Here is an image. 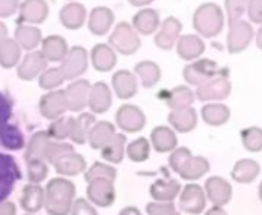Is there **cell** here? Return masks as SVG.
<instances>
[{"mask_svg": "<svg viewBox=\"0 0 262 215\" xmlns=\"http://www.w3.org/2000/svg\"><path fill=\"white\" fill-rule=\"evenodd\" d=\"M169 166L186 182H196L210 171V163L206 157L193 155L184 146L170 152Z\"/></svg>", "mask_w": 262, "mask_h": 215, "instance_id": "obj_1", "label": "cell"}, {"mask_svg": "<svg viewBox=\"0 0 262 215\" xmlns=\"http://www.w3.org/2000/svg\"><path fill=\"white\" fill-rule=\"evenodd\" d=\"M75 197V186L66 179H54L46 186L45 209L49 215L71 214Z\"/></svg>", "mask_w": 262, "mask_h": 215, "instance_id": "obj_2", "label": "cell"}, {"mask_svg": "<svg viewBox=\"0 0 262 215\" xmlns=\"http://www.w3.org/2000/svg\"><path fill=\"white\" fill-rule=\"evenodd\" d=\"M224 22H226L224 11L216 3L207 2L195 9L193 26L196 32L201 34L203 37L212 38L220 35L224 29Z\"/></svg>", "mask_w": 262, "mask_h": 215, "instance_id": "obj_3", "label": "cell"}, {"mask_svg": "<svg viewBox=\"0 0 262 215\" xmlns=\"http://www.w3.org/2000/svg\"><path fill=\"white\" fill-rule=\"evenodd\" d=\"M232 92V83L229 80L227 69H221L220 74L212 77L210 80L204 82L203 85L196 86V99L200 102H221L227 99Z\"/></svg>", "mask_w": 262, "mask_h": 215, "instance_id": "obj_4", "label": "cell"}, {"mask_svg": "<svg viewBox=\"0 0 262 215\" xmlns=\"http://www.w3.org/2000/svg\"><path fill=\"white\" fill-rule=\"evenodd\" d=\"M109 45L118 54L132 55L140 49L141 40L132 25H129L127 22H120L109 35Z\"/></svg>", "mask_w": 262, "mask_h": 215, "instance_id": "obj_5", "label": "cell"}, {"mask_svg": "<svg viewBox=\"0 0 262 215\" xmlns=\"http://www.w3.org/2000/svg\"><path fill=\"white\" fill-rule=\"evenodd\" d=\"M21 179V171L14 157L0 152V203H5Z\"/></svg>", "mask_w": 262, "mask_h": 215, "instance_id": "obj_6", "label": "cell"}, {"mask_svg": "<svg viewBox=\"0 0 262 215\" xmlns=\"http://www.w3.org/2000/svg\"><path fill=\"white\" fill-rule=\"evenodd\" d=\"M255 31L250 25V22L238 20L235 23L229 25V34H227V49L230 54H239L246 51L252 40H253Z\"/></svg>", "mask_w": 262, "mask_h": 215, "instance_id": "obj_7", "label": "cell"}, {"mask_svg": "<svg viewBox=\"0 0 262 215\" xmlns=\"http://www.w3.org/2000/svg\"><path fill=\"white\" fill-rule=\"evenodd\" d=\"M220 72H221V69L210 58H198V60H193L192 63L186 65L184 69H183L184 80L189 85H193V86L203 85L204 82L210 80L212 77H215Z\"/></svg>", "mask_w": 262, "mask_h": 215, "instance_id": "obj_8", "label": "cell"}, {"mask_svg": "<svg viewBox=\"0 0 262 215\" xmlns=\"http://www.w3.org/2000/svg\"><path fill=\"white\" fill-rule=\"evenodd\" d=\"M180 209L189 215H200L204 212L207 205V196L204 188L196 183H189L181 189L180 194Z\"/></svg>", "mask_w": 262, "mask_h": 215, "instance_id": "obj_9", "label": "cell"}, {"mask_svg": "<svg viewBox=\"0 0 262 215\" xmlns=\"http://www.w3.org/2000/svg\"><path fill=\"white\" fill-rule=\"evenodd\" d=\"M89 65V55L88 51L83 46H72L69 48V52L66 54L64 60L61 62V72L66 80H75L80 75H83Z\"/></svg>", "mask_w": 262, "mask_h": 215, "instance_id": "obj_10", "label": "cell"}, {"mask_svg": "<svg viewBox=\"0 0 262 215\" xmlns=\"http://www.w3.org/2000/svg\"><path fill=\"white\" fill-rule=\"evenodd\" d=\"M115 122L123 132L134 134V132H140L146 126V115L138 106L127 103L118 108L115 114Z\"/></svg>", "mask_w": 262, "mask_h": 215, "instance_id": "obj_11", "label": "cell"}, {"mask_svg": "<svg viewBox=\"0 0 262 215\" xmlns=\"http://www.w3.org/2000/svg\"><path fill=\"white\" fill-rule=\"evenodd\" d=\"M88 199L92 205L100 208H109L115 202V186L112 180L95 179L88 185Z\"/></svg>", "mask_w": 262, "mask_h": 215, "instance_id": "obj_12", "label": "cell"}, {"mask_svg": "<svg viewBox=\"0 0 262 215\" xmlns=\"http://www.w3.org/2000/svg\"><path fill=\"white\" fill-rule=\"evenodd\" d=\"M181 31H183L181 22L177 17L169 15L167 18H164L161 22V25L155 34V45L164 51L172 49L178 43V40L181 37Z\"/></svg>", "mask_w": 262, "mask_h": 215, "instance_id": "obj_13", "label": "cell"}, {"mask_svg": "<svg viewBox=\"0 0 262 215\" xmlns=\"http://www.w3.org/2000/svg\"><path fill=\"white\" fill-rule=\"evenodd\" d=\"M49 15L46 0H23L18 8V25H40Z\"/></svg>", "mask_w": 262, "mask_h": 215, "instance_id": "obj_14", "label": "cell"}, {"mask_svg": "<svg viewBox=\"0 0 262 215\" xmlns=\"http://www.w3.org/2000/svg\"><path fill=\"white\" fill-rule=\"evenodd\" d=\"M204 191H206L207 200L212 202L213 206H226L232 200V196H233L232 185L220 175L209 177L206 180Z\"/></svg>", "mask_w": 262, "mask_h": 215, "instance_id": "obj_15", "label": "cell"}, {"mask_svg": "<svg viewBox=\"0 0 262 215\" xmlns=\"http://www.w3.org/2000/svg\"><path fill=\"white\" fill-rule=\"evenodd\" d=\"M46 68H48V60L41 54V51H31L20 60L17 68V75L20 80L31 82L35 77H40V74Z\"/></svg>", "mask_w": 262, "mask_h": 215, "instance_id": "obj_16", "label": "cell"}, {"mask_svg": "<svg viewBox=\"0 0 262 215\" xmlns=\"http://www.w3.org/2000/svg\"><path fill=\"white\" fill-rule=\"evenodd\" d=\"M40 112L45 119L48 120H55L58 119L63 112L69 109L68 106V99H66V91L55 89L48 94H45L40 99Z\"/></svg>", "mask_w": 262, "mask_h": 215, "instance_id": "obj_17", "label": "cell"}, {"mask_svg": "<svg viewBox=\"0 0 262 215\" xmlns=\"http://www.w3.org/2000/svg\"><path fill=\"white\" fill-rule=\"evenodd\" d=\"M112 88L118 99L129 100L138 91V80L137 75L127 69H120L112 75Z\"/></svg>", "mask_w": 262, "mask_h": 215, "instance_id": "obj_18", "label": "cell"}, {"mask_svg": "<svg viewBox=\"0 0 262 215\" xmlns=\"http://www.w3.org/2000/svg\"><path fill=\"white\" fill-rule=\"evenodd\" d=\"M91 83L88 80H75L72 82L64 91L68 99V106L71 111L80 112L88 106L89 102V92H91Z\"/></svg>", "mask_w": 262, "mask_h": 215, "instance_id": "obj_19", "label": "cell"}, {"mask_svg": "<svg viewBox=\"0 0 262 215\" xmlns=\"http://www.w3.org/2000/svg\"><path fill=\"white\" fill-rule=\"evenodd\" d=\"M115 22V15L107 6H97L91 11L88 18V28L94 35H104L111 31Z\"/></svg>", "mask_w": 262, "mask_h": 215, "instance_id": "obj_20", "label": "cell"}, {"mask_svg": "<svg viewBox=\"0 0 262 215\" xmlns=\"http://www.w3.org/2000/svg\"><path fill=\"white\" fill-rule=\"evenodd\" d=\"M206 51V45L201 38V35L196 34H184L180 37L177 43V54L187 62L198 60Z\"/></svg>", "mask_w": 262, "mask_h": 215, "instance_id": "obj_21", "label": "cell"}, {"mask_svg": "<svg viewBox=\"0 0 262 215\" xmlns=\"http://www.w3.org/2000/svg\"><path fill=\"white\" fill-rule=\"evenodd\" d=\"M172 129H175L177 132H192L196 125H198V112L195 108L189 106V108H183V109H172L169 112L167 117Z\"/></svg>", "mask_w": 262, "mask_h": 215, "instance_id": "obj_22", "label": "cell"}, {"mask_svg": "<svg viewBox=\"0 0 262 215\" xmlns=\"http://www.w3.org/2000/svg\"><path fill=\"white\" fill-rule=\"evenodd\" d=\"M150 145L160 154L172 152L178 148V137L175 129L169 126H157L150 132Z\"/></svg>", "mask_w": 262, "mask_h": 215, "instance_id": "obj_23", "label": "cell"}, {"mask_svg": "<svg viewBox=\"0 0 262 215\" xmlns=\"http://www.w3.org/2000/svg\"><path fill=\"white\" fill-rule=\"evenodd\" d=\"M181 189V183L175 179H158L150 185L149 194L154 202H173L177 197H180Z\"/></svg>", "mask_w": 262, "mask_h": 215, "instance_id": "obj_24", "label": "cell"}, {"mask_svg": "<svg viewBox=\"0 0 262 215\" xmlns=\"http://www.w3.org/2000/svg\"><path fill=\"white\" fill-rule=\"evenodd\" d=\"M86 8L78 3V2H69L66 3L60 12H58V18H60V23L66 28V29H80L84 22H86Z\"/></svg>", "mask_w": 262, "mask_h": 215, "instance_id": "obj_25", "label": "cell"}, {"mask_svg": "<svg viewBox=\"0 0 262 215\" xmlns=\"http://www.w3.org/2000/svg\"><path fill=\"white\" fill-rule=\"evenodd\" d=\"M91 62L98 72L112 71L117 65V52L109 43H98L91 51Z\"/></svg>", "mask_w": 262, "mask_h": 215, "instance_id": "obj_26", "label": "cell"}, {"mask_svg": "<svg viewBox=\"0 0 262 215\" xmlns=\"http://www.w3.org/2000/svg\"><path fill=\"white\" fill-rule=\"evenodd\" d=\"M160 25H161L160 14H158V11L152 9V8L140 9L132 18L134 29L141 35H150V34L157 32Z\"/></svg>", "mask_w": 262, "mask_h": 215, "instance_id": "obj_27", "label": "cell"}, {"mask_svg": "<svg viewBox=\"0 0 262 215\" xmlns=\"http://www.w3.org/2000/svg\"><path fill=\"white\" fill-rule=\"evenodd\" d=\"M112 105V92L109 86L103 82H97L91 86L89 92V102L88 106L94 114H103L106 112Z\"/></svg>", "mask_w": 262, "mask_h": 215, "instance_id": "obj_28", "label": "cell"}, {"mask_svg": "<svg viewBox=\"0 0 262 215\" xmlns=\"http://www.w3.org/2000/svg\"><path fill=\"white\" fill-rule=\"evenodd\" d=\"M41 54L46 57L48 62H63L66 54L69 52L68 42L61 35H48L41 40Z\"/></svg>", "mask_w": 262, "mask_h": 215, "instance_id": "obj_29", "label": "cell"}, {"mask_svg": "<svg viewBox=\"0 0 262 215\" xmlns=\"http://www.w3.org/2000/svg\"><path fill=\"white\" fill-rule=\"evenodd\" d=\"M261 174V165L253 159H241L233 165L232 179L239 185H249L255 182Z\"/></svg>", "mask_w": 262, "mask_h": 215, "instance_id": "obj_30", "label": "cell"}, {"mask_svg": "<svg viewBox=\"0 0 262 215\" xmlns=\"http://www.w3.org/2000/svg\"><path fill=\"white\" fill-rule=\"evenodd\" d=\"M20 205L28 214H35L45 206V191L37 183H29L23 188Z\"/></svg>", "mask_w": 262, "mask_h": 215, "instance_id": "obj_31", "label": "cell"}, {"mask_svg": "<svg viewBox=\"0 0 262 215\" xmlns=\"http://www.w3.org/2000/svg\"><path fill=\"white\" fill-rule=\"evenodd\" d=\"M201 119L209 126H223L230 120V108L218 102L206 103L201 108Z\"/></svg>", "mask_w": 262, "mask_h": 215, "instance_id": "obj_32", "label": "cell"}, {"mask_svg": "<svg viewBox=\"0 0 262 215\" xmlns=\"http://www.w3.org/2000/svg\"><path fill=\"white\" fill-rule=\"evenodd\" d=\"M15 42L20 45L21 49L31 52L35 51L38 45H41V31L35 25H18L15 28Z\"/></svg>", "mask_w": 262, "mask_h": 215, "instance_id": "obj_33", "label": "cell"}, {"mask_svg": "<svg viewBox=\"0 0 262 215\" xmlns=\"http://www.w3.org/2000/svg\"><path fill=\"white\" fill-rule=\"evenodd\" d=\"M126 135L124 134H117L100 149L101 151V157L114 165H118L123 162L124 154H126Z\"/></svg>", "mask_w": 262, "mask_h": 215, "instance_id": "obj_34", "label": "cell"}, {"mask_svg": "<svg viewBox=\"0 0 262 215\" xmlns=\"http://www.w3.org/2000/svg\"><path fill=\"white\" fill-rule=\"evenodd\" d=\"M135 75L140 79L141 85L144 88H154L160 83L161 80V68L150 60H144L135 65Z\"/></svg>", "mask_w": 262, "mask_h": 215, "instance_id": "obj_35", "label": "cell"}, {"mask_svg": "<svg viewBox=\"0 0 262 215\" xmlns=\"http://www.w3.org/2000/svg\"><path fill=\"white\" fill-rule=\"evenodd\" d=\"M51 145H52V142H51L48 132H45V131L37 132L35 135H32V139H31V142H29V145H28L25 159H26V160L38 159V160L48 162V152H49Z\"/></svg>", "mask_w": 262, "mask_h": 215, "instance_id": "obj_36", "label": "cell"}, {"mask_svg": "<svg viewBox=\"0 0 262 215\" xmlns=\"http://www.w3.org/2000/svg\"><path fill=\"white\" fill-rule=\"evenodd\" d=\"M0 145L8 151H20L25 146V135L15 125L3 123L0 125Z\"/></svg>", "mask_w": 262, "mask_h": 215, "instance_id": "obj_37", "label": "cell"}, {"mask_svg": "<svg viewBox=\"0 0 262 215\" xmlns=\"http://www.w3.org/2000/svg\"><path fill=\"white\" fill-rule=\"evenodd\" d=\"M21 60V48L15 42V38H5L0 42V66L5 69H11L18 65Z\"/></svg>", "mask_w": 262, "mask_h": 215, "instance_id": "obj_38", "label": "cell"}, {"mask_svg": "<svg viewBox=\"0 0 262 215\" xmlns=\"http://www.w3.org/2000/svg\"><path fill=\"white\" fill-rule=\"evenodd\" d=\"M54 166H55L58 174H63V175H78V174L84 172L86 160L80 154H75L72 151V152H69L66 155H63Z\"/></svg>", "mask_w": 262, "mask_h": 215, "instance_id": "obj_39", "label": "cell"}, {"mask_svg": "<svg viewBox=\"0 0 262 215\" xmlns=\"http://www.w3.org/2000/svg\"><path fill=\"white\" fill-rule=\"evenodd\" d=\"M196 95L195 92L189 88V86H177L173 88L169 94H167V99H166V103L167 106L172 109H183V108H189L193 105Z\"/></svg>", "mask_w": 262, "mask_h": 215, "instance_id": "obj_40", "label": "cell"}, {"mask_svg": "<svg viewBox=\"0 0 262 215\" xmlns=\"http://www.w3.org/2000/svg\"><path fill=\"white\" fill-rule=\"evenodd\" d=\"M115 135V126L109 122H98L89 132V145L92 149H101Z\"/></svg>", "mask_w": 262, "mask_h": 215, "instance_id": "obj_41", "label": "cell"}, {"mask_svg": "<svg viewBox=\"0 0 262 215\" xmlns=\"http://www.w3.org/2000/svg\"><path fill=\"white\" fill-rule=\"evenodd\" d=\"M95 125V117L94 114H80L78 119H75L74 122V129H72V134H71V139L74 143L77 145H83L88 142L89 139V132L92 129V126Z\"/></svg>", "mask_w": 262, "mask_h": 215, "instance_id": "obj_42", "label": "cell"}, {"mask_svg": "<svg viewBox=\"0 0 262 215\" xmlns=\"http://www.w3.org/2000/svg\"><path fill=\"white\" fill-rule=\"evenodd\" d=\"M150 142L144 137L135 139L126 146V155L129 157L130 162L134 163H143L149 159L150 155Z\"/></svg>", "mask_w": 262, "mask_h": 215, "instance_id": "obj_43", "label": "cell"}, {"mask_svg": "<svg viewBox=\"0 0 262 215\" xmlns=\"http://www.w3.org/2000/svg\"><path fill=\"white\" fill-rule=\"evenodd\" d=\"M241 142L243 146L249 152H261L262 151V128L259 126H250L244 128L241 131Z\"/></svg>", "mask_w": 262, "mask_h": 215, "instance_id": "obj_44", "label": "cell"}, {"mask_svg": "<svg viewBox=\"0 0 262 215\" xmlns=\"http://www.w3.org/2000/svg\"><path fill=\"white\" fill-rule=\"evenodd\" d=\"M64 75L61 72L60 68H46L40 77H38V83L41 89L46 91H55L58 86H61V83L64 82Z\"/></svg>", "mask_w": 262, "mask_h": 215, "instance_id": "obj_45", "label": "cell"}, {"mask_svg": "<svg viewBox=\"0 0 262 215\" xmlns=\"http://www.w3.org/2000/svg\"><path fill=\"white\" fill-rule=\"evenodd\" d=\"M74 122H75V119H72V117L55 119V120L51 123L49 131H48L49 137L57 139V140H63V139L71 137L72 129H74Z\"/></svg>", "mask_w": 262, "mask_h": 215, "instance_id": "obj_46", "label": "cell"}, {"mask_svg": "<svg viewBox=\"0 0 262 215\" xmlns=\"http://www.w3.org/2000/svg\"><path fill=\"white\" fill-rule=\"evenodd\" d=\"M84 179H86L88 183L92 182V180H95V179H107V180L115 182V179H117V171H115V168H112V166H109V165H104V163H100V162H98V163H94V165L86 171Z\"/></svg>", "mask_w": 262, "mask_h": 215, "instance_id": "obj_47", "label": "cell"}, {"mask_svg": "<svg viewBox=\"0 0 262 215\" xmlns=\"http://www.w3.org/2000/svg\"><path fill=\"white\" fill-rule=\"evenodd\" d=\"M28 163V179L31 183H37L40 185V182H43L48 175V166L45 163V160H38V159H31L26 160Z\"/></svg>", "mask_w": 262, "mask_h": 215, "instance_id": "obj_48", "label": "cell"}, {"mask_svg": "<svg viewBox=\"0 0 262 215\" xmlns=\"http://www.w3.org/2000/svg\"><path fill=\"white\" fill-rule=\"evenodd\" d=\"M249 0H226V12L229 18V25L241 20L243 14L247 12Z\"/></svg>", "mask_w": 262, "mask_h": 215, "instance_id": "obj_49", "label": "cell"}, {"mask_svg": "<svg viewBox=\"0 0 262 215\" xmlns=\"http://www.w3.org/2000/svg\"><path fill=\"white\" fill-rule=\"evenodd\" d=\"M147 215H181L173 202H150L146 206Z\"/></svg>", "mask_w": 262, "mask_h": 215, "instance_id": "obj_50", "label": "cell"}, {"mask_svg": "<svg viewBox=\"0 0 262 215\" xmlns=\"http://www.w3.org/2000/svg\"><path fill=\"white\" fill-rule=\"evenodd\" d=\"M71 215H98L95 208L84 199H78L74 202L72 209H71Z\"/></svg>", "mask_w": 262, "mask_h": 215, "instance_id": "obj_51", "label": "cell"}, {"mask_svg": "<svg viewBox=\"0 0 262 215\" xmlns=\"http://www.w3.org/2000/svg\"><path fill=\"white\" fill-rule=\"evenodd\" d=\"M247 14L250 22L262 25V0H249Z\"/></svg>", "mask_w": 262, "mask_h": 215, "instance_id": "obj_52", "label": "cell"}, {"mask_svg": "<svg viewBox=\"0 0 262 215\" xmlns=\"http://www.w3.org/2000/svg\"><path fill=\"white\" fill-rule=\"evenodd\" d=\"M20 8V0H0V18H8Z\"/></svg>", "mask_w": 262, "mask_h": 215, "instance_id": "obj_53", "label": "cell"}, {"mask_svg": "<svg viewBox=\"0 0 262 215\" xmlns=\"http://www.w3.org/2000/svg\"><path fill=\"white\" fill-rule=\"evenodd\" d=\"M11 115H12V103L3 92H0V125L8 123Z\"/></svg>", "mask_w": 262, "mask_h": 215, "instance_id": "obj_54", "label": "cell"}, {"mask_svg": "<svg viewBox=\"0 0 262 215\" xmlns=\"http://www.w3.org/2000/svg\"><path fill=\"white\" fill-rule=\"evenodd\" d=\"M0 215H15V206L11 202L0 203Z\"/></svg>", "mask_w": 262, "mask_h": 215, "instance_id": "obj_55", "label": "cell"}, {"mask_svg": "<svg viewBox=\"0 0 262 215\" xmlns=\"http://www.w3.org/2000/svg\"><path fill=\"white\" fill-rule=\"evenodd\" d=\"M204 215H229L223 206H212Z\"/></svg>", "mask_w": 262, "mask_h": 215, "instance_id": "obj_56", "label": "cell"}, {"mask_svg": "<svg viewBox=\"0 0 262 215\" xmlns=\"http://www.w3.org/2000/svg\"><path fill=\"white\" fill-rule=\"evenodd\" d=\"M118 215H141L140 209H137L135 206H127L124 209H121V212Z\"/></svg>", "mask_w": 262, "mask_h": 215, "instance_id": "obj_57", "label": "cell"}, {"mask_svg": "<svg viewBox=\"0 0 262 215\" xmlns=\"http://www.w3.org/2000/svg\"><path fill=\"white\" fill-rule=\"evenodd\" d=\"M132 6H137V8H141V6H147L150 5L154 0H127Z\"/></svg>", "mask_w": 262, "mask_h": 215, "instance_id": "obj_58", "label": "cell"}, {"mask_svg": "<svg viewBox=\"0 0 262 215\" xmlns=\"http://www.w3.org/2000/svg\"><path fill=\"white\" fill-rule=\"evenodd\" d=\"M5 38H8V28L3 22H0V42H3Z\"/></svg>", "mask_w": 262, "mask_h": 215, "instance_id": "obj_59", "label": "cell"}, {"mask_svg": "<svg viewBox=\"0 0 262 215\" xmlns=\"http://www.w3.org/2000/svg\"><path fill=\"white\" fill-rule=\"evenodd\" d=\"M256 46L262 51V26L258 29V32H256Z\"/></svg>", "mask_w": 262, "mask_h": 215, "instance_id": "obj_60", "label": "cell"}, {"mask_svg": "<svg viewBox=\"0 0 262 215\" xmlns=\"http://www.w3.org/2000/svg\"><path fill=\"white\" fill-rule=\"evenodd\" d=\"M258 197H259V200L262 202V182L259 183V186H258Z\"/></svg>", "mask_w": 262, "mask_h": 215, "instance_id": "obj_61", "label": "cell"}, {"mask_svg": "<svg viewBox=\"0 0 262 215\" xmlns=\"http://www.w3.org/2000/svg\"><path fill=\"white\" fill-rule=\"evenodd\" d=\"M69 2H75V0H69Z\"/></svg>", "mask_w": 262, "mask_h": 215, "instance_id": "obj_62", "label": "cell"}]
</instances>
